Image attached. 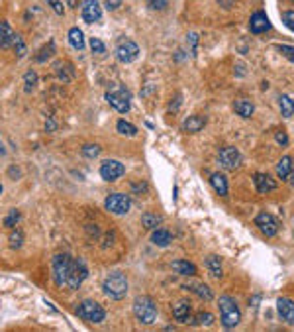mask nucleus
<instances>
[{"label":"nucleus","mask_w":294,"mask_h":332,"mask_svg":"<svg viewBox=\"0 0 294 332\" xmlns=\"http://www.w3.org/2000/svg\"><path fill=\"white\" fill-rule=\"evenodd\" d=\"M116 130H118V134L128 136V138H133V136L138 134V128L133 126L131 122H128V120H124V118H120V120L116 122Z\"/></svg>","instance_id":"obj_28"},{"label":"nucleus","mask_w":294,"mask_h":332,"mask_svg":"<svg viewBox=\"0 0 294 332\" xmlns=\"http://www.w3.org/2000/svg\"><path fill=\"white\" fill-rule=\"evenodd\" d=\"M55 71H57L59 81H63V83H71L75 79V69H73V65L69 63V61H59Z\"/></svg>","instance_id":"obj_22"},{"label":"nucleus","mask_w":294,"mask_h":332,"mask_svg":"<svg viewBox=\"0 0 294 332\" xmlns=\"http://www.w3.org/2000/svg\"><path fill=\"white\" fill-rule=\"evenodd\" d=\"M90 50H92V53H98V55H102V53H106V45H104L102 39L98 38H90Z\"/></svg>","instance_id":"obj_38"},{"label":"nucleus","mask_w":294,"mask_h":332,"mask_svg":"<svg viewBox=\"0 0 294 332\" xmlns=\"http://www.w3.org/2000/svg\"><path fill=\"white\" fill-rule=\"evenodd\" d=\"M77 315L83 320L92 322V324H98V322H102V320L106 319L104 306L100 305V303H96V301H92V299H85V301L77 306Z\"/></svg>","instance_id":"obj_5"},{"label":"nucleus","mask_w":294,"mask_h":332,"mask_svg":"<svg viewBox=\"0 0 294 332\" xmlns=\"http://www.w3.org/2000/svg\"><path fill=\"white\" fill-rule=\"evenodd\" d=\"M81 152H83V155H85L87 159H94V157H98V155H100L102 148H100L98 144H85V146L81 148Z\"/></svg>","instance_id":"obj_34"},{"label":"nucleus","mask_w":294,"mask_h":332,"mask_svg":"<svg viewBox=\"0 0 294 332\" xmlns=\"http://www.w3.org/2000/svg\"><path fill=\"white\" fill-rule=\"evenodd\" d=\"M20 218H22V212L16 210V208H12V210L4 217V226H6V228H16L18 222H20Z\"/></svg>","instance_id":"obj_36"},{"label":"nucleus","mask_w":294,"mask_h":332,"mask_svg":"<svg viewBox=\"0 0 294 332\" xmlns=\"http://www.w3.org/2000/svg\"><path fill=\"white\" fill-rule=\"evenodd\" d=\"M173 269L180 273V275H186V277H192V275H196V266L192 264V262H186V259H177V262H173Z\"/></svg>","instance_id":"obj_26"},{"label":"nucleus","mask_w":294,"mask_h":332,"mask_svg":"<svg viewBox=\"0 0 294 332\" xmlns=\"http://www.w3.org/2000/svg\"><path fill=\"white\" fill-rule=\"evenodd\" d=\"M294 173V159L290 155H284L281 157V161L277 163V175L279 179H284V181H290Z\"/></svg>","instance_id":"obj_19"},{"label":"nucleus","mask_w":294,"mask_h":332,"mask_svg":"<svg viewBox=\"0 0 294 332\" xmlns=\"http://www.w3.org/2000/svg\"><path fill=\"white\" fill-rule=\"evenodd\" d=\"M292 2H294V0H292Z\"/></svg>","instance_id":"obj_54"},{"label":"nucleus","mask_w":294,"mask_h":332,"mask_svg":"<svg viewBox=\"0 0 294 332\" xmlns=\"http://www.w3.org/2000/svg\"><path fill=\"white\" fill-rule=\"evenodd\" d=\"M184 289H189V291H192L194 295H198L202 301H212V299H214L212 289H210L206 283H202V281H194L191 285H184Z\"/></svg>","instance_id":"obj_20"},{"label":"nucleus","mask_w":294,"mask_h":332,"mask_svg":"<svg viewBox=\"0 0 294 332\" xmlns=\"http://www.w3.org/2000/svg\"><path fill=\"white\" fill-rule=\"evenodd\" d=\"M53 53H55V43L49 41V43H45L41 50L36 53V63H45V61H49V57H53Z\"/></svg>","instance_id":"obj_30"},{"label":"nucleus","mask_w":294,"mask_h":332,"mask_svg":"<svg viewBox=\"0 0 294 332\" xmlns=\"http://www.w3.org/2000/svg\"><path fill=\"white\" fill-rule=\"evenodd\" d=\"M233 110H235V114L242 116V118H251L253 112H255V106H253V102L249 101H235L233 102Z\"/></svg>","instance_id":"obj_27"},{"label":"nucleus","mask_w":294,"mask_h":332,"mask_svg":"<svg viewBox=\"0 0 294 332\" xmlns=\"http://www.w3.org/2000/svg\"><path fill=\"white\" fill-rule=\"evenodd\" d=\"M81 14H83V20L87 24H94L102 18V6L98 0H83V6H81Z\"/></svg>","instance_id":"obj_12"},{"label":"nucleus","mask_w":294,"mask_h":332,"mask_svg":"<svg viewBox=\"0 0 294 332\" xmlns=\"http://www.w3.org/2000/svg\"><path fill=\"white\" fill-rule=\"evenodd\" d=\"M69 43L75 50H83L85 48V34L81 32V28H71L69 30Z\"/></svg>","instance_id":"obj_29"},{"label":"nucleus","mask_w":294,"mask_h":332,"mask_svg":"<svg viewBox=\"0 0 294 332\" xmlns=\"http://www.w3.org/2000/svg\"><path fill=\"white\" fill-rule=\"evenodd\" d=\"M106 102L114 108L116 112L126 114L131 108V94H129V90L126 87H118V89L106 92Z\"/></svg>","instance_id":"obj_6"},{"label":"nucleus","mask_w":294,"mask_h":332,"mask_svg":"<svg viewBox=\"0 0 294 332\" xmlns=\"http://www.w3.org/2000/svg\"><path fill=\"white\" fill-rule=\"evenodd\" d=\"M220 2V6H224V8H233V4H235V0H218Z\"/></svg>","instance_id":"obj_50"},{"label":"nucleus","mask_w":294,"mask_h":332,"mask_svg":"<svg viewBox=\"0 0 294 332\" xmlns=\"http://www.w3.org/2000/svg\"><path fill=\"white\" fill-rule=\"evenodd\" d=\"M149 238H151V244L159 246V248H167V246H171L173 240H175V236L171 234V230H165V228H155Z\"/></svg>","instance_id":"obj_18"},{"label":"nucleus","mask_w":294,"mask_h":332,"mask_svg":"<svg viewBox=\"0 0 294 332\" xmlns=\"http://www.w3.org/2000/svg\"><path fill=\"white\" fill-rule=\"evenodd\" d=\"M133 315L141 324H153L157 319V305L151 297H138L133 301Z\"/></svg>","instance_id":"obj_4"},{"label":"nucleus","mask_w":294,"mask_h":332,"mask_svg":"<svg viewBox=\"0 0 294 332\" xmlns=\"http://www.w3.org/2000/svg\"><path fill=\"white\" fill-rule=\"evenodd\" d=\"M249 28H251L253 34H265V32H269L271 30V22H269L267 14L263 12V10H257V12L251 14Z\"/></svg>","instance_id":"obj_15"},{"label":"nucleus","mask_w":294,"mask_h":332,"mask_svg":"<svg viewBox=\"0 0 294 332\" xmlns=\"http://www.w3.org/2000/svg\"><path fill=\"white\" fill-rule=\"evenodd\" d=\"M235 73H237V75H239V77H243V75H245V67H243L242 63H239V65H235Z\"/></svg>","instance_id":"obj_52"},{"label":"nucleus","mask_w":294,"mask_h":332,"mask_svg":"<svg viewBox=\"0 0 294 332\" xmlns=\"http://www.w3.org/2000/svg\"><path fill=\"white\" fill-rule=\"evenodd\" d=\"M206 126V120L202 116H189L184 122H182V128H184V132H191V134H196V132H200L202 128Z\"/></svg>","instance_id":"obj_23"},{"label":"nucleus","mask_w":294,"mask_h":332,"mask_svg":"<svg viewBox=\"0 0 294 332\" xmlns=\"http://www.w3.org/2000/svg\"><path fill=\"white\" fill-rule=\"evenodd\" d=\"M122 2H124V0H104V6H106L108 10H118V8L122 6Z\"/></svg>","instance_id":"obj_48"},{"label":"nucleus","mask_w":294,"mask_h":332,"mask_svg":"<svg viewBox=\"0 0 294 332\" xmlns=\"http://www.w3.org/2000/svg\"><path fill=\"white\" fill-rule=\"evenodd\" d=\"M277 311L281 315V319L288 324L294 322V301H290L288 297H279L277 299Z\"/></svg>","instance_id":"obj_17"},{"label":"nucleus","mask_w":294,"mask_h":332,"mask_svg":"<svg viewBox=\"0 0 294 332\" xmlns=\"http://www.w3.org/2000/svg\"><path fill=\"white\" fill-rule=\"evenodd\" d=\"M186 41H189V45H191L192 51H196V43H198V36L194 34V32H191L189 36H186Z\"/></svg>","instance_id":"obj_49"},{"label":"nucleus","mask_w":294,"mask_h":332,"mask_svg":"<svg viewBox=\"0 0 294 332\" xmlns=\"http://www.w3.org/2000/svg\"><path fill=\"white\" fill-rule=\"evenodd\" d=\"M22 244H24V232L22 230H12L10 236H8V246L12 250H20Z\"/></svg>","instance_id":"obj_33"},{"label":"nucleus","mask_w":294,"mask_h":332,"mask_svg":"<svg viewBox=\"0 0 294 332\" xmlns=\"http://www.w3.org/2000/svg\"><path fill=\"white\" fill-rule=\"evenodd\" d=\"M14 38H16V32H14L10 24L4 20L2 26H0V43H2V48H10L14 43Z\"/></svg>","instance_id":"obj_25"},{"label":"nucleus","mask_w":294,"mask_h":332,"mask_svg":"<svg viewBox=\"0 0 294 332\" xmlns=\"http://www.w3.org/2000/svg\"><path fill=\"white\" fill-rule=\"evenodd\" d=\"M210 185H212V189H214L218 195H222V197L228 195L230 185H228V179H226L224 173H212V175H210Z\"/></svg>","instance_id":"obj_21"},{"label":"nucleus","mask_w":294,"mask_h":332,"mask_svg":"<svg viewBox=\"0 0 294 332\" xmlns=\"http://www.w3.org/2000/svg\"><path fill=\"white\" fill-rule=\"evenodd\" d=\"M282 22H284L286 28L294 30V10H286V12L282 14Z\"/></svg>","instance_id":"obj_42"},{"label":"nucleus","mask_w":294,"mask_h":332,"mask_svg":"<svg viewBox=\"0 0 294 332\" xmlns=\"http://www.w3.org/2000/svg\"><path fill=\"white\" fill-rule=\"evenodd\" d=\"M36 85H38V73L34 69H30V71H26V75H24V90L32 92V90L36 89Z\"/></svg>","instance_id":"obj_35"},{"label":"nucleus","mask_w":294,"mask_h":332,"mask_svg":"<svg viewBox=\"0 0 294 332\" xmlns=\"http://www.w3.org/2000/svg\"><path fill=\"white\" fill-rule=\"evenodd\" d=\"M102 289H104V293L108 295L110 299H114V301H122L129 291L128 277H126L122 271H112V273L104 279Z\"/></svg>","instance_id":"obj_2"},{"label":"nucleus","mask_w":294,"mask_h":332,"mask_svg":"<svg viewBox=\"0 0 294 332\" xmlns=\"http://www.w3.org/2000/svg\"><path fill=\"white\" fill-rule=\"evenodd\" d=\"M131 191L141 195V193L147 191V183H141V181H131Z\"/></svg>","instance_id":"obj_47"},{"label":"nucleus","mask_w":294,"mask_h":332,"mask_svg":"<svg viewBox=\"0 0 294 332\" xmlns=\"http://www.w3.org/2000/svg\"><path fill=\"white\" fill-rule=\"evenodd\" d=\"M75 257H71L69 254H57L51 262V273L53 279L59 287H67V281L71 275V269L75 266Z\"/></svg>","instance_id":"obj_3"},{"label":"nucleus","mask_w":294,"mask_h":332,"mask_svg":"<svg viewBox=\"0 0 294 332\" xmlns=\"http://www.w3.org/2000/svg\"><path fill=\"white\" fill-rule=\"evenodd\" d=\"M180 102H182V97H180V94H177V97H175V99L171 101V104H169V108H167V110H169L171 114H175V112H179Z\"/></svg>","instance_id":"obj_43"},{"label":"nucleus","mask_w":294,"mask_h":332,"mask_svg":"<svg viewBox=\"0 0 294 332\" xmlns=\"http://www.w3.org/2000/svg\"><path fill=\"white\" fill-rule=\"evenodd\" d=\"M196 320H198V324L200 326H212L214 324V315L212 313H198V317H196Z\"/></svg>","instance_id":"obj_39"},{"label":"nucleus","mask_w":294,"mask_h":332,"mask_svg":"<svg viewBox=\"0 0 294 332\" xmlns=\"http://www.w3.org/2000/svg\"><path fill=\"white\" fill-rule=\"evenodd\" d=\"M138 55H140V48L131 39L118 43V48H116V57H118L120 63H133L138 59Z\"/></svg>","instance_id":"obj_10"},{"label":"nucleus","mask_w":294,"mask_h":332,"mask_svg":"<svg viewBox=\"0 0 294 332\" xmlns=\"http://www.w3.org/2000/svg\"><path fill=\"white\" fill-rule=\"evenodd\" d=\"M173 317L182 324H198V320L192 319V306L189 301H179L173 305Z\"/></svg>","instance_id":"obj_14"},{"label":"nucleus","mask_w":294,"mask_h":332,"mask_svg":"<svg viewBox=\"0 0 294 332\" xmlns=\"http://www.w3.org/2000/svg\"><path fill=\"white\" fill-rule=\"evenodd\" d=\"M12 45H14V53H16V57H24V55H26V43H24L22 36L16 34Z\"/></svg>","instance_id":"obj_37"},{"label":"nucleus","mask_w":294,"mask_h":332,"mask_svg":"<svg viewBox=\"0 0 294 332\" xmlns=\"http://www.w3.org/2000/svg\"><path fill=\"white\" fill-rule=\"evenodd\" d=\"M124 175H126L124 163H120L116 159H106V161H102V165H100V177L106 183H114V181H118V179L124 177Z\"/></svg>","instance_id":"obj_8"},{"label":"nucleus","mask_w":294,"mask_h":332,"mask_svg":"<svg viewBox=\"0 0 294 332\" xmlns=\"http://www.w3.org/2000/svg\"><path fill=\"white\" fill-rule=\"evenodd\" d=\"M104 208L112 215H128L131 208V199L122 193H112L104 199Z\"/></svg>","instance_id":"obj_7"},{"label":"nucleus","mask_w":294,"mask_h":332,"mask_svg":"<svg viewBox=\"0 0 294 332\" xmlns=\"http://www.w3.org/2000/svg\"><path fill=\"white\" fill-rule=\"evenodd\" d=\"M55 128H57V122H55V120H47V122H45V130H47V132H53Z\"/></svg>","instance_id":"obj_51"},{"label":"nucleus","mask_w":294,"mask_h":332,"mask_svg":"<svg viewBox=\"0 0 294 332\" xmlns=\"http://www.w3.org/2000/svg\"><path fill=\"white\" fill-rule=\"evenodd\" d=\"M47 4H49V6H51L53 10L59 14V16L65 14V4L61 2V0H47Z\"/></svg>","instance_id":"obj_45"},{"label":"nucleus","mask_w":294,"mask_h":332,"mask_svg":"<svg viewBox=\"0 0 294 332\" xmlns=\"http://www.w3.org/2000/svg\"><path fill=\"white\" fill-rule=\"evenodd\" d=\"M275 140H277L279 146H288V136H286L284 130H277V132H275Z\"/></svg>","instance_id":"obj_44"},{"label":"nucleus","mask_w":294,"mask_h":332,"mask_svg":"<svg viewBox=\"0 0 294 332\" xmlns=\"http://www.w3.org/2000/svg\"><path fill=\"white\" fill-rule=\"evenodd\" d=\"M167 4H169V0H147V6L151 8V10H165Z\"/></svg>","instance_id":"obj_41"},{"label":"nucleus","mask_w":294,"mask_h":332,"mask_svg":"<svg viewBox=\"0 0 294 332\" xmlns=\"http://www.w3.org/2000/svg\"><path fill=\"white\" fill-rule=\"evenodd\" d=\"M161 220H163V218L159 217V215H155V212H145V215L141 217V224H143V228L155 230V228H159Z\"/></svg>","instance_id":"obj_32"},{"label":"nucleus","mask_w":294,"mask_h":332,"mask_svg":"<svg viewBox=\"0 0 294 332\" xmlns=\"http://www.w3.org/2000/svg\"><path fill=\"white\" fill-rule=\"evenodd\" d=\"M218 163L222 167H226V169H237L242 165V153L233 146H226L218 153Z\"/></svg>","instance_id":"obj_9"},{"label":"nucleus","mask_w":294,"mask_h":332,"mask_svg":"<svg viewBox=\"0 0 294 332\" xmlns=\"http://www.w3.org/2000/svg\"><path fill=\"white\" fill-rule=\"evenodd\" d=\"M67 4H69L71 8H77V6H78V0H67Z\"/></svg>","instance_id":"obj_53"},{"label":"nucleus","mask_w":294,"mask_h":332,"mask_svg":"<svg viewBox=\"0 0 294 332\" xmlns=\"http://www.w3.org/2000/svg\"><path fill=\"white\" fill-rule=\"evenodd\" d=\"M6 171H8V177L12 179V181H16V179L22 177V169H20L18 165H10Z\"/></svg>","instance_id":"obj_46"},{"label":"nucleus","mask_w":294,"mask_h":332,"mask_svg":"<svg viewBox=\"0 0 294 332\" xmlns=\"http://www.w3.org/2000/svg\"><path fill=\"white\" fill-rule=\"evenodd\" d=\"M279 106H281V114L284 118H290L294 114V102L288 94H281L279 97Z\"/></svg>","instance_id":"obj_31"},{"label":"nucleus","mask_w":294,"mask_h":332,"mask_svg":"<svg viewBox=\"0 0 294 332\" xmlns=\"http://www.w3.org/2000/svg\"><path fill=\"white\" fill-rule=\"evenodd\" d=\"M253 183H255V189L257 193H261V195H265V193H271L277 189V181L271 177L269 173H263V171H259L253 175Z\"/></svg>","instance_id":"obj_16"},{"label":"nucleus","mask_w":294,"mask_h":332,"mask_svg":"<svg viewBox=\"0 0 294 332\" xmlns=\"http://www.w3.org/2000/svg\"><path fill=\"white\" fill-rule=\"evenodd\" d=\"M89 277V268L83 264V262H75V266H73V269H71V275H69V281H67V287L69 289H78L83 283H85V279Z\"/></svg>","instance_id":"obj_13"},{"label":"nucleus","mask_w":294,"mask_h":332,"mask_svg":"<svg viewBox=\"0 0 294 332\" xmlns=\"http://www.w3.org/2000/svg\"><path fill=\"white\" fill-rule=\"evenodd\" d=\"M218 309H220V319H222V326L224 328H235L242 320V311L235 303V299L230 295H222L218 301Z\"/></svg>","instance_id":"obj_1"},{"label":"nucleus","mask_w":294,"mask_h":332,"mask_svg":"<svg viewBox=\"0 0 294 332\" xmlns=\"http://www.w3.org/2000/svg\"><path fill=\"white\" fill-rule=\"evenodd\" d=\"M206 268H208V271L212 273V277H216V279H220V277L224 275L222 257H218V255H208V257H206Z\"/></svg>","instance_id":"obj_24"},{"label":"nucleus","mask_w":294,"mask_h":332,"mask_svg":"<svg viewBox=\"0 0 294 332\" xmlns=\"http://www.w3.org/2000/svg\"><path fill=\"white\" fill-rule=\"evenodd\" d=\"M277 50L281 51L282 55H284V57H286L290 63H294V45H284V43H279V45H277Z\"/></svg>","instance_id":"obj_40"},{"label":"nucleus","mask_w":294,"mask_h":332,"mask_svg":"<svg viewBox=\"0 0 294 332\" xmlns=\"http://www.w3.org/2000/svg\"><path fill=\"white\" fill-rule=\"evenodd\" d=\"M255 224L257 228L263 232V236H267V238H273L279 232V220L269 212H259L255 217Z\"/></svg>","instance_id":"obj_11"}]
</instances>
